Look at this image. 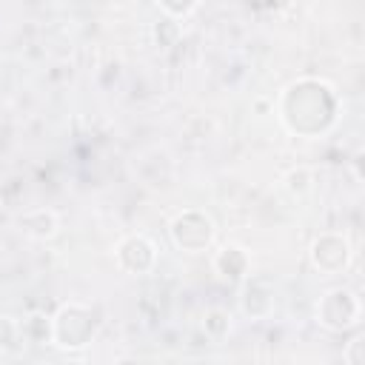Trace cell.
Listing matches in <instances>:
<instances>
[{
  "instance_id": "9a60e30c",
  "label": "cell",
  "mask_w": 365,
  "mask_h": 365,
  "mask_svg": "<svg viewBox=\"0 0 365 365\" xmlns=\"http://www.w3.org/2000/svg\"><path fill=\"white\" fill-rule=\"evenodd\" d=\"M362 348H365V339H362V336L351 339V342H348V348H345V362H348V365H359V362L365 359Z\"/></svg>"
},
{
  "instance_id": "52a82bcc",
  "label": "cell",
  "mask_w": 365,
  "mask_h": 365,
  "mask_svg": "<svg viewBox=\"0 0 365 365\" xmlns=\"http://www.w3.org/2000/svg\"><path fill=\"white\" fill-rule=\"evenodd\" d=\"M242 314L251 319H262L274 311V282L268 277H245L242 279V297H240Z\"/></svg>"
},
{
  "instance_id": "7c38bea8",
  "label": "cell",
  "mask_w": 365,
  "mask_h": 365,
  "mask_svg": "<svg viewBox=\"0 0 365 365\" xmlns=\"http://www.w3.org/2000/svg\"><path fill=\"white\" fill-rule=\"evenodd\" d=\"M20 342H23V328H20V322H17L14 317H9V314L0 311V354L14 351Z\"/></svg>"
},
{
  "instance_id": "9c48e42d",
  "label": "cell",
  "mask_w": 365,
  "mask_h": 365,
  "mask_svg": "<svg viewBox=\"0 0 365 365\" xmlns=\"http://www.w3.org/2000/svg\"><path fill=\"white\" fill-rule=\"evenodd\" d=\"M17 225H20V231L26 237H31L37 242L54 240L60 234V217L51 208H29V211H23L20 220H17Z\"/></svg>"
},
{
  "instance_id": "30bf717a",
  "label": "cell",
  "mask_w": 365,
  "mask_h": 365,
  "mask_svg": "<svg viewBox=\"0 0 365 365\" xmlns=\"http://www.w3.org/2000/svg\"><path fill=\"white\" fill-rule=\"evenodd\" d=\"M202 331H205V336L214 339V342L225 339V336L231 334V314L222 311V308H208L205 317H202Z\"/></svg>"
},
{
  "instance_id": "7a4b0ae2",
  "label": "cell",
  "mask_w": 365,
  "mask_h": 365,
  "mask_svg": "<svg viewBox=\"0 0 365 365\" xmlns=\"http://www.w3.org/2000/svg\"><path fill=\"white\" fill-rule=\"evenodd\" d=\"M100 331V317L91 305L66 302L51 317V345L60 351H83L94 342Z\"/></svg>"
},
{
  "instance_id": "4fadbf2b",
  "label": "cell",
  "mask_w": 365,
  "mask_h": 365,
  "mask_svg": "<svg viewBox=\"0 0 365 365\" xmlns=\"http://www.w3.org/2000/svg\"><path fill=\"white\" fill-rule=\"evenodd\" d=\"M151 34H154V43H157L160 48H168V46H174L177 37H180V20H174V17H163L160 23H154Z\"/></svg>"
},
{
  "instance_id": "8fae6325",
  "label": "cell",
  "mask_w": 365,
  "mask_h": 365,
  "mask_svg": "<svg viewBox=\"0 0 365 365\" xmlns=\"http://www.w3.org/2000/svg\"><path fill=\"white\" fill-rule=\"evenodd\" d=\"M282 185H285L288 194L305 197V194H311V188H314V174H311L305 165H297V168H291V171L282 177Z\"/></svg>"
},
{
  "instance_id": "3957f363",
  "label": "cell",
  "mask_w": 365,
  "mask_h": 365,
  "mask_svg": "<svg viewBox=\"0 0 365 365\" xmlns=\"http://www.w3.org/2000/svg\"><path fill=\"white\" fill-rule=\"evenodd\" d=\"M168 237H171L174 248L182 254H205L217 240V225L205 211L185 208V211L174 214V220L168 225Z\"/></svg>"
},
{
  "instance_id": "5b68a950",
  "label": "cell",
  "mask_w": 365,
  "mask_h": 365,
  "mask_svg": "<svg viewBox=\"0 0 365 365\" xmlns=\"http://www.w3.org/2000/svg\"><path fill=\"white\" fill-rule=\"evenodd\" d=\"M308 259H311L314 271H319L322 277H334V274L348 271V265L354 259V248L345 234L322 231L319 237H314V242L308 248Z\"/></svg>"
},
{
  "instance_id": "8992f818",
  "label": "cell",
  "mask_w": 365,
  "mask_h": 365,
  "mask_svg": "<svg viewBox=\"0 0 365 365\" xmlns=\"http://www.w3.org/2000/svg\"><path fill=\"white\" fill-rule=\"evenodd\" d=\"M114 262L123 274H131V277L151 274L157 265V245L145 234H125L114 245Z\"/></svg>"
},
{
  "instance_id": "5bb4252c",
  "label": "cell",
  "mask_w": 365,
  "mask_h": 365,
  "mask_svg": "<svg viewBox=\"0 0 365 365\" xmlns=\"http://www.w3.org/2000/svg\"><path fill=\"white\" fill-rule=\"evenodd\" d=\"M157 6L163 9V14H165V17L182 20V17H188V14L200 6V0H157Z\"/></svg>"
},
{
  "instance_id": "6da1fadb",
  "label": "cell",
  "mask_w": 365,
  "mask_h": 365,
  "mask_svg": "<svg viewBox=\"0 0 365 365\" xmlns=\"http://www.w3.org/2000/svg\"><path fill=\"white\" fill-rule=\"evenodd\" d=\"M279 120L297 137H319L325 134L339 111V100L331 83L317 77H302L285 86L279 97Z\"/></svg>"
},
{
  "instance_id": "277c9868",
  "label": "cell",
  "mask_w": 365,
  "mask_h": 365,
  "mask_svg": "<svg viewBox=\"0 0 365 365\" xmlns=\"http://www.w3.org/2000/svg\"><path fill=\"white\" fill-rule=\"evenodd\" d=\"M314 317H317V322H319L325 331L342 334V331H351V328L359 325L362 305H359V297H356L351 288L336 285V288H328V291L317 299Z\"/></svg>"
},
{
  "instance_id": "ba28073f",
  "label": "cell",
  "mask_w": 365,
  "mask_h": 365,
  "mask_svg": "<svg viewBox=\"0 0 365 365\" xmlns=\"http://www.w3.org/2000/svg\"><path fill=\"white\" fill-rule=\"evenodd\" d=\"M211 265L214 271L225 279V282H242L248 274H251V257L242 245H234V242H225L214 251L211 257Z\"/></svg>"
}]
</instances>
